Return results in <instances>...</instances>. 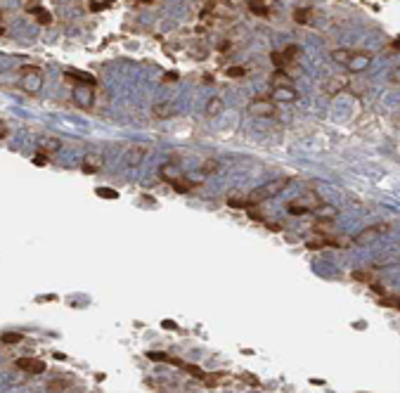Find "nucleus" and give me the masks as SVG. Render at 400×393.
<instances>
[{"label":"nucleus","mask_w":400,"mask_h":393,"mask_svg":"<svg viewBox=\"0 0 400 393\" xmlns=\"http://www.w3.org/2000/svg\"><path fill=\"white\" fill-rule=\"evenodd\" d=\"M223 109H225V102H223L218 95H213L208 102H206V114H208V116H218V114H223Z\"/></svg>","instance_id":"12"},{"label":"nucleus","mask_w":400,"mask_h":393,"mask_svg":"<svg viewBox=\"0 0 400 393\" xmlns=\"http://www.w3.org/2000/svg\"><path fill=\"white\" fill-rule=\"evenodd\" d=\"M249 114L260 116V118L275 116V102L272 100H265V97H258V100H253L249 105Z\"/></svg>","instance_id":"4"},{"label":"nucleus","mask_w":400,"mask_h":393,"mask_svg":"<svg viewBox=\"0 0 400 393\" xmlns=\"http://www.w3.org/2000/svg\"><path fill=\"white\" fill-rule=\"evenodd\" d=\"M386 232H391V225L389 223H377V225L365 227V230H360L350 242L357 244V246H367V244H372V242H377L379 237H381V234H386Z\"/></svg>","instance_id":"2"},{"label":"nucleus","mask_w":400,"mask_h":393,"mask_svg":"<svg viewBox=\"0 0 400 393\" xmlns=\"http://www.w3.org/2000/svg\"><path fill=\"white\" fill-rule=\"evenodd\" d=\"M201 382H204L206 386H220V384L230 382V377H227V374H204Z\"/></svg>","instance_id":"16"},{"label":"nucleus","mask_w":400,"mask_h":393,"mask_svg":"<svg viewBox=\"0 0 400 393\" xmlns=\"http://www.w3.org/2000/svg\"><path fill=\"white\" fill-rule=\"evenodd\" d=\"M270 59H272V64H275L277 69H284V66H287V57H284L282 53H272Z\"/></svg>","instance_id":"25"},{"label":"nucleus","mask_w":400,"mask_h":393,"mask_svg":"<svg viewBox=\"0 0 400 393\" xmlns=\"http://www.w3.org/2000/svg\"><path fill=\"white\" fill-rule=\"evenodd\" d=\"M289 185V178H280V180H272V182H265V185H260L258 190H253L247 197L249 199L251 206H256V204L265 202V199H270V197H275V194H280L284 187Z\"/></svg>","instance_id":"1"},{"label":"nucleus","mask_w":400,"mask_h":393,"mask_svg":"<svg viewBox=\"0 0 400 393\" xmlns=\"http://www.w3.org/2000/svg\"><path fill=\"white\" fill-rule=\"evenodd\" d=\"M29 12L36 17L38 24H50V21H52V14L48 10H43V7H38V5H29Z\"/></svg>","instance_id":"13"},{"label":"nucleus","mask_w":400,"mask_h":393,"mask_svg":"<svg viewBox=\"0 0 400 393\" xmlns=\"http://www.w3.org/2000/svg\"><path fill=\"white\" fill-rule=\"evenodd\" d=\"M102 166H104V157H100V154H88V157H83V164H81V170L83 173H98V170H102Z\"/></svg>","instance_id":"7"},{"label":"nucleus","mask_w":400,"mask_h":393,"mask_svg":"<svg viewBox=\"0 0 400 393\" xmlns=\"http://www.w3.org/2000/svg\"><path fill=\"white\" fill-rule=\"evenodd\" d=\"M180 367H183L185 372H190V374H195V377H199V379L204 377V370H201V367H197V365H185V362H183Z\"/></svg>","instance_id":"26"},{"label":"nucleus","mask_w":400,"mask_h":393,"mask_svg":"<svg viewBox=\"0 0 400 393\" xmlns=\"http://www.w3.org/2000/svg\"><path fill=\"white\" fill-rule=\"evenodd\" d=\"M147 358L154 362H168V355H163V353H147Z\"/></svg>","instance_id":"32"},{"label":"nucleus","mask_w":400,"mask_h":393,"mask_svg":"<svg viewBox=\"0 0 400 393\" xmlns=\"http://www.w3.org/2000/svg\"><path fill=\"white\" fill-rule=\"evenodd\" d=\"M19 71L24 74V78H22L24 90H26V93H38V90H41V85H43L41 69H38V66H22Z\"/></svg>","instance_id":"3"},{"label":"nucleus","mask_w":400,"mask_h":393,"mask_svg":"<svg viewBox=\"0 0 400 393\" xmlns=\"http://www.w3.org/2000/svg\"><path fill=\"white\" fill-rule=\"evenodd\" d=\"M353 280H357V282H372L369 273H362V270H355V273H353Z\"/></svg>","instance_id":"29"},{"label":"nucleus","mask_w":400,"mask_h":393,"mask_svg":"<svg viewBox=\"0 0 400 393\" xmlns=\"http://www.w3.org/2000/svg\"><path fill=\"white\" fill-rule=\"evenodd\" d=\"M350 50H346V48H339V50H334L332 53V59H334L336 64H341V66H346L348 64V59H350Z\"/></svg>","instance_id":"19"},{"label":"nucleus","mask_w":400,"mask_h":393,"mask_svg":"<svg viewBox=\"0 0 400 393\" xmlns=\"http://www.w3.org/2000/svg\"><path fill=\"white\" fill-rule=\"evenodd\" d=\"M294 19L299 21V24H308V21L313 19V10L310 7H299V10L294 12Z\"/></svg>","instance_id":"20"},{"label":"nucleus","mask_w":400,"mask_h":393,"mask_svg":"<svg viewBox=\"0 0 400 393\" xmlns=\"http://www.w3.org/2000/svg\"><path fill=\"white\" fill-rule=\"evenodd\" d=\"M389 81H391V83H393V85H398V81H400L398 69H393V71H391V74H389Z\"/></svg>","instance_id":"33"},{"label":"nucleus","mask_w":400,"mask_h":393,"mask_svg":"<svg viewBox=\"0 0 400 393\" xmlns=\"http://www.w3.org/2000/svg\"><path fill=\"white\" fill-rule=\"evenodd\" d=\"M98 197H104V199H116L119 197V192L116 190H111V187H98Z\"/></svg>","instance_id":"24"},{"label":"nucleus","mask_w":400,"mask_h":393,"mask_svg":"<svg viewBox=\"0 0 400 393\" xmlns=\"http://www.w3.org/2000/svg\"><path fill=\"white\" fill-rule=\"evenodd\" d=\"M227 76L230 78H242L244 76V69L242 66H232V69H227Z\"/></svg>","instance_id":"30"},{"label":"nucleus","mask_w":400,"mask_h":393,"mask_svg":"<svg viewBox=\"0 0 400 393\" xmlns=\"http://www.w3.org/2000/svg\"><path fill=\"white\" fill-rule=\"evenodd\" d=\"M299 53H301V50H299V45H287V50H284L282 55H284L287 59H294V55H299Z\"/></svg>","instance_id":"28"},{"label":"nucleus","mask_w":400,"mask_h":393,"mask_svg":"<svg viewBox=\"0 0 400 393\" xmlns=\"http://www.w3.org/2000/svg\"><path fill=\"white\" fill-rule=\"evenodd\" d=\"M151 114H154L156 118H168V116H173V105H171V102H161V105H154Z\"/></svg>","instance_id":"14"},{"label":"nucleus","mask_w":400,"mask_h":393,"mask_svg":"<svg viewBox=\"0 0 400 393\" xmlns=\"http://www.w3.org/2000/svg\"><path fill=\"white\" fill-rule=\"evenodd\" d=\"M249 10L258 17H268L270 14V7L265 5V0H249Z\"/></svg>","instance_id":"15"},{"label":"nucleus","mask_w":400,"mask_h":393,"mask_svg":"<svg viewBox=\"0 0 400 393\" xmlns=\"http://www.w3.org/2000/svg\"><path fill=\"white\" fill-rule=\"evenodd\" d=\"M163 81H166V83H171V81H178V76H175V74H166V78H163Z\"/></svg>","instance_id":"36"},{"label":"nucleus","mask_w":400,"mask_h":393,"mask_svg":"<svg viewBox=\"0 0 400 393\" xmlns=\"http://www.w3.org/2000/svg\"><path fill=\"white\" fill-rule=\"evenodd\" d=\"M69 386H71V377H57L48 384V391H64Z\"/></svg>","instance_id":"17"},{"label":"nucleus","mask_w":400,"mask_h":393,"mask_svg":"<svg viewBox=\"0 0 400 393\" xmlns=\"http://www.w3.org/2000/svg\"><path fill=\"white\" fill-rule=\"evenodd\" d=\"M369 62H372V53H353L346 66H348V71L360 74L362 69H367V66H369Z\"/></svg>","instance_id":"6"},{"label":"nucleus","mask_w":400,"mask_h":393,"mask_svg":"<svg viewBox=\"0 0 400 393\" xmlns=\"http://www.w3.org/2000/svg\"><path fill=\"white\" fill-rule=\"evenodd\" d=\"M145 157H147V147H145V145H133V147H128V152L123 154V161H126V166L135 168V166H140L142 161H145Z\"/></svg>","instance_id":"5"},{"label":"nucleus","mask_w":400,"mask_h":393,"mask_svg":"<svg viewBox=\"0 0 400 393\" xmlns=\"http://www.w3.org/2000/svg\"><path fill=\"white\" fill-rule=\"evenodd\" d=\"M242 379L249 384V386H260V382H258V377H256V374H242Z\"/></svg>","instance_id":"31"},{"label":"nucleus","mask_w":400,"mask_h":393,"mask_svg":"<svg viewBox=\"0 0 400 393\" xmlns=\"http://www.w3.org/2000/svg\"><path fill=\"white\" fill-rule=\"evenodd\" d=\"M22 341H26V339H24L22 334H17V332H5L2 334V343H7V346H17Z\"/></svg>","instance_id":"21"},{"label":"nucleus","mask_w":400,"mask_h":393,"mask_svg":"<svg viewBox=\"0 0 400 393\" xmlns=\"http://www.w3.org/2000/svg\"><path fill=\"white\" fill-rule=\"evenodd\" d=\"M381 303H384V306H391V308H398V301H396V298H384Z\"/></svg>","instance_id":"35"},{"label":"nucleus","mask_w":400,"mask_h":393,"mask_svg":"<svg viewBox=\"0 0 400 393\" xmlns=\"http://www.w3.org/2000/svg\"><path fill=\"white\" fill-rule=\"evenodd\" d=\"M66 78L81 81V83H86V85H95V76L86 74V71H69V74H66Z\"/></svg>","instance_id":"18"},{"label":"nucleus","mask_w":400,"mask_h":393,"mask_svg":"<svg viewBox=\"0 0 400 393\" xmlns=\"http://www.w3.org/2000/svg\"><path fill=\"white\" fill-rule=\"evenodd\" d=\"M227 204L232 206V209H251V204L247 197H232V199H227Z\"/></svg>","instance_id":"23"},{"label":"nucleus","mask_w":400,"mask_h":393,"mask_svg":"<svg viewBox=\"0 0 400 393\" xmlns=\"http://www.w3.org/2000/svg\"><path fill=\"white\" fill-rule=\"evenodd\" d=\"M7 133H10V128H7V123H5V121H0V140L5 138Z\"/></svg>","instance_id":"34"},{"label":"nucleus","mask_w":400,"mask_h":393,"mask_svg":"<svg viewBox=\"0 0 400 393\" xmlns=\"http://www.w3.org/2000/svg\"><path fill=\"white\" fill-rule=\"evenodd\" d=\"M142 2H145V5H151V2H156V0H142Z\"/></svg>","instance_id":"37"},{"label":"nucleus","mask_w":400,"mask_h":393,"mask_svg":"<svg viewBox=\"0 0 400 393\" xmlns=\"http://www.w3.org/2000/svg\"><path fill=\"white\" fill-rule=\"evenodd\" d=\"M17 367H19V370H24V372H29V374L45 372V362L43 360H36V358H22V360H17Z\"/></svg>","instance_id":"8"},{"label":"nucleus","mask_w":400,"mask_h":393,"mask_svg":"<svg viewBox=\"0 0 400 393\" xmlns=\"http://www.w3.org/2000/svg\"><path fill=\"white\" fill-rule=\"evenodd\" d=\"M220 170V164H218L216 159H206L204 164H201V173L204 175H211V173H218Z\"/></svg>","instance_id":"22"},{"label":"nucleus","mask_w":400,"mask_h":393,"mask_svg":"<svg viewBox=\"0 0 400 393\" xmlns=\"http://www.w3.org/2000/svg\"><path fill=\"white\" fill-rule=\"evenodd\" d=\"M74 100H76V105L78 107H93V102H95V95L90 93V88L88 85H78L74 90Z\"/></svg>","instance_id":"9"},{"label":"nucleus","mask_w":400,"mask_h":393,"mask_svg":"<svg viewBox=\"0 0 400 393\" xmlns=\"http://www.w3.org/2000/svg\"><path fill=\"white\" fill-rule=\"evenodd\" d=\"M320 209H322V211H320V216H322V218H336V209H334V206H322V204H320Z\"/></svg>","instance_id":"27"},{"label":"nucleus","mask_w":400,"mask_h":393,"mask_svg":"<svg viewBox=\"0 0 400 393\" xmlns=\"http://www.w3.org/2000/svg\"><path fill=\"white\" fill-rule=\"evenodd\" d=\"M294 97H296V90L292 85H275V90H272V100H277V102H292Z\"/></svg>","instance_id":"11"},{"label":"nucleus","mask_w":400,"mask_h":393,"mask_svg":"<svg viewBox=\"0 0 400 393\" xmlns=\"http://www.w3.org/2000/svg\"><path fill=\"white\" fill-rule=\"evenodd\" d=\"M38 149H41L43 154H54V152L62 149V140L52 138V135H45V138L38 140Z\"/></svg>","instance_id":"10"}]
</instances>
